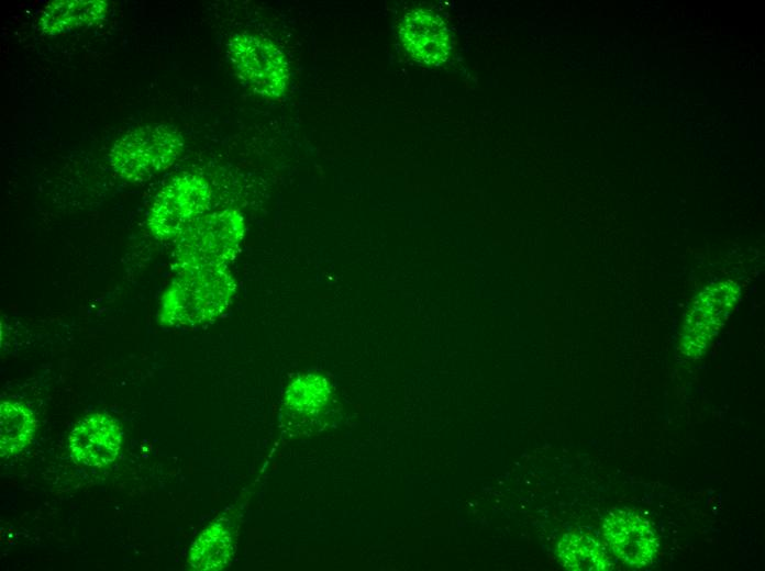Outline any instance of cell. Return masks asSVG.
I'll return each instance as SVG.
<instances>
[{
    "label": "cell",
    "mask_w": 765,
    "mask_h": 571,
    "mask_svg": "<svg viewBox=\"0 0 765 571\" xmlns=\"http://www.w3.org/2000/svg\"><path fill=\"white\" fill-rule=\"evenodd\" d=\"M211 188L196 173L173 178L156 194L146 219L151 235L159 242H176L197 220L207 214Z\"/></svg>",
    "instance_id": "obj_4"
},
{
    "label": "cell",
    "mask_w": 765,
    "mask_h": 571,
    "mask_svg": "<svg viewBox=\"0 0 765 571\" xmlns=\"http://www.w3.org/2000/svg\"><path fill=\"white\" fill-rule=\"evenodd\" d=\"M236 282L228 268L179 273L162 295L158 322L169 328H197L230 306Z\"/></svg>",
    "instance_id": "obj_1"
},
{
    "label": "cell",
    "mask_w": 765,
    "mask_h": 571,
    "mask_svg": "<svg viewBox=\"0 0 765 571\" xmlns=\"http://www.w3.org/2000/svg\"><path fill=\"white\" fill-rule=\"evenodd\" d=\"M122 440L120 423L107 413L95 412L75 425L68 436V447L78 463L101 468L115 460Z\"/></svg>",
    "instance_id": "obj_6"
},
{
    "label": "cell",
    "mask_w": 765,
    "mask_h": 571,
    "mask_svg": "<svg viewBox=\"0 0 765 571\" xmlns=\"http://www.w3.org/2000/svg\"><path fill=\"white\" fill-rule=\"evenodd\" d=\"M399 38L406 52L417 61L437 66L451 49L450 31L443 20L430 10L408 11L399 25Z\"/></svg>",
    "instance_id": "obj_7"
},
{
    "label": "cell",
    "mask_w": 765,
    "mask_h": 571,
    "mask_svg": "<svg viewBox=\"0 0 765 571\" xmlns=\"http://www.w3.org/2000/svg\"><path fill=\"white\" fill-rule=\"evenodd\" d=\"M37 421L22 402L3 401L0 404V451L9 457L25 449L36 432Z\"/></svg>",
    "instance_id": "obj_11"
},
{
    "label": "cell",
    "mask_w": 765,
    "mask_h": 571,
    "mask_svg": "<svg viewBox=\"0 0 765 571\" xmlns=\"http://www.w3.org/2000/svg\"><path fill=\"white\" fill-rule=\"evenodd\" d=\"M235 551V530L229 518L220 517L206 527L192 542L188 563L195 570H222Z\"/></svg>",
    "instance_id": "obj_10"
},
{
    "label": "cell",
    "mask_w": 765,
    "mask_h": 571,
    "mask_svg": "<svg viewBox=\"0 0 765 571\" xmlns=\"http://www.w3.org/2000/svg\"><path fill=\"white\" fill-rule=\"evenodd\" d=\"M331 396V388L324 377L302 376L287 389L284 408L291 417L310 418L328 405Z\"/></svg>",
    "instance_id": "obj_12"
},
{
    "label": "cell",
    "mask_w": 765,
    "mask_h": 571,
    "mask_svg": "<svg viewBox=\"0 0 765 571\" xmlns=\"http://www.w3.org/2000/svg\"><path fill=\"white\" fill-rule=\"evenodd\" d=\"M245 221L236 209L210 212L177 240L171 267L179 273L228 268L240 251Z\"/></svg>",
    "instance_id": "obj_2"
},
{
    "label": "cell",
    "mask_w": 765,
    "mask_h": 571,
    "mask_svg": "<svg viewBox=\"0 0 765 571\" xmlns=\"http://www.w3.org/2000/svg\"><path fill=\"white\" fill-rule=\"evenodd\" d=\"M108 8L104 0H55L41 11L38 25L44 34H65L103 20Z\"/></svg>",
    "instance_id": "obj_9"
},
{
    "label": "cell",
    "mask_w": 765,
    "mask_h": 571,
    "mask_svg": "<svg viewBox=\"0 0 765 571\" xmlns=\"http://www.w3.org/2000/svg\"><path fill=\"white\" fill-rule=\"evenodd\" d=\"M562 562L574 570H611L609 556L602 546L588 536H566L559 545Z\"/></svg>",
    "instance_id": "obj_13"
},
{
    "label": "cell",
    "mask_w": 765,
    "mask_h": 571,
    "mask_svg": "<svg viewBox=\"0 0 765 571\" xmlns=\"http://www.w3.org/2000/svg\"><path fill=\"white\" fill-rule=\"evenodd\" d=\"M226 55L237 77L254 93L265 99L281 98L290 81L285 53L273 41L252 33L233 35Z\"/></svg>",
    "instance_id": "obj_5"
},
{
    "label": "cell",
    "mask_w": 765,
    "mask_h": 571,
    "mask_svg": "<svg viewBox=\"0 0 765 571\" xmlns=\"http://www.w3.org/2000/svg\"><path fill=\"white\" fill-rule=\"evenodd\" d=\"M613 553L632 567H644L654 559L658 542L647 520L629 511L610 513L603 525Z\"/></svg>",
    "instance_id": "obj_8"
},
{
    "label": "cell",
    "mask_w": 765,
    "mask_h": 571,
    "mask_svg": "<svg viewBox=\"0 0 765 571\" xmlns=\"http://www.w3.org/2000/svg\"><path fill=\"white\" fill-rule=\"evenodd\" d=\"M185 141L170 124H145L126 131L109 153L113 171L130 182H142L168 169L182 154Z\"/></svg>",
    "instance_id": "obj_3"
}]
</instances>
